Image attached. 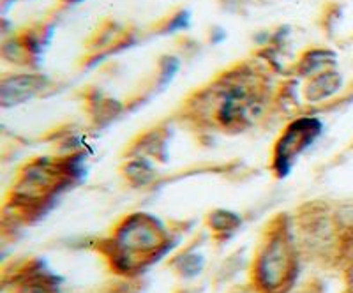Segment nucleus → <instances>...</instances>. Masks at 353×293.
Instances as JSON below:
<instances>
[{"label":"nucleus","mask_w":353,"mask_h":293,"mask_svg":"<svg viewBox=\"0 0 353 293\" xmlns=\"http://www.w3.org/2000/svg\"><path fill=\"white\" fill-rule=\"evenodd\" d=\"M341 87V74L332 71L320 72L307 85V97L309 99H323L330 96Z\"/></svg>","instance_id":"nucleus-2"},{"label":"nucleus","mask_w":353,"mask_h":293,"mask_svg":"<svg viewBox=\"0 0 353 293\" xmlns=\"http://www.w3.org/2000/svg\"><path fill=\"white\" fill-rule=\"evenodd\" d=\"M336 57L334 53L325 52V50H313V52H307L301 61V72L307 74V72L314 71L318 68H323L329 61H334Z\"/></svg>","instance_id":"nucleus-3"},{"label":"nucleus","mask_w":353,"mask_h":293,"mask_svg":"<svg viewBox=\"0 0 353 293\" xmlns=\"http://www.w3.org/2000/svg\"><path fill=\"white\" fill-rule=\"evenodd\" d=\"M64 2H69V4H71V2H80V0H64Z\"/></svg>","instance_id":"nucleus-4"},{"label":"nucleus","mask_w":353,"mask_h":293,"mask_svg":"<svg viewBox=\"0 0 353 293\" xmlns=\"http://www.w3.org/2000/svg\"><path fill=\"white\" fill-rule=\"evenodd\" d=\"M41 87H43L41 78L21 74V77H14L12 80H4V83H2V96L8 97L9 94H14V103H18V101H23L32 96Z\"/></svg>","instance_id":"nucleus-1"}]
</instances>
